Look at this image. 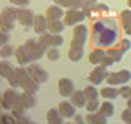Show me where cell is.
I'll use <instances>...</instances> for the list:
<instances>
[{
  "label": "cell",
  "mask_w": 131,
  "mask_h": 124,
  "mask_svg": "<svg viewBox=\"0 0 131 124\" xmlns=\"http://www.w3.org/2000/svg\"><path fill=\"white\" fill-rule=\"evenodd\" d=\"M18 97H20V93L16 91V88H7L4 93H2V108L4 110H7V111H11L13 110V106H15V102L18 100Z\"/></svg>",
  "instance_id": "obj_10"
},
{
  "label": "cell",
  "mask_w": 131,
  "mask_h": 124,
  "mask_svg": "<svg viewBox=\"0 0 131 124\" xmlns=\"http://www.w3.org/2000/svg\"><path fill=\"white\" fill-rule=\"evenodd\" d=\"M11 6H16V7H27L31 0H9Z\"/></svg>",
  "instance_id": "obj_39"
},
{
  "label": "cell",
  "mask_w": 131,
  "mask_h": 124,
  "mask_svg": "<svg viewBox=\"0 0 131 124\" xmlns=\"http://www.w3.org/2000/svg\"><path fill=\"white\" fill-rule=\"evenodd\" d=\"M0 122H4V124H15L16 122V117L13 113H7V115H4L2 119H0Z\"/></svg>",
  "instance_id": "obj_38"
},
{
  "label": "cell",
  "mask_w": 131,
  "mask_h": 124,
  "mask_svg": "<svg viewBox=\"0 0 131 124\" xmlns=\"http://www.w3.org/2000/svg\"><path fill=\"white\" fill-rule=\"evenodd\" d=\"M58 110H60V113L64 115V119H75L78 108H77L71 100H62V102L58 104Z\"/></svg>",
  "instance_id": "obj_13"
},
{
  "label": "cell",
  "mask_w": 131,
  "mask_h": 124,
  "mask_svg": "<svg viewBox=\"0 0 131 124\" xmlns=\"http://www.w3.org/2000/svg\"><path fill=\"white\" fill-rule=\"evenodd\" d=\"M38 42L44 48H60L64 44V38L60 37V33H51V31H46V33L38 35Z\"/></svg>",
  "instance_id": "obj_5"
},
{
  "label": "cell",
  "mask_w": 131,
  "mask_h": 124,
  "mask_svg": "<svg viewBox=\"0 0 131 124\" xmlns=\"http://www.w3.org/2000/svg\"><path fill=\"white\" fill-rule=\"evenodd\" d=\"M107 55L113 58V62H120L122 58H124V49L122 48H107Z\"/></svg>",
  "instance_id": "obj_30"
},
{
  "label": "cell",
  "mask_w": 131,
  "mask_h": 124,
  "mask_svg": "<svg viewBox=\"0 0 131 124\" xmlns=\"http://www.w3.org/2000/svg\"><path fill=\"white\" fill-rule=\"evenodd\" d=\"M84 95H86L88 100H100V91L96 89L95 84H89V86L84 88Z\"/></svg>",
  "instance_id": "obj_26"
},
{
  "label": "cell",
  "mask_w": 131,
  "mask_h": 124,
  "mask_svg": "<svg viewBox=\"0 0 131 124\" xmlns=\"http://www.w3.org/2000/svg\"><path fill=\"white\" fill-rule=\"evenodd\" d=\"M88 40H89V27L84 22L73 26V40H71V46H82V48H84Z\"/></svg>",
  "instance_id": "obj_4"
},
{
  "label": "cell",
  "mask_w": 131,
  "mask_h": 124,
  "mask_svg": "<svg viewBox=\"0 0 131 124\" xmlns=\"http://www.w3.org/2000/svg\"><path fill=\"white\" fill-rule=\"evenodd\" d=\"M84 120H86V119H84V117H82V115H78V113L75 115V122H77V124H82V122H84Z\"/></svg>",
  "instance_id": "obj_46"
},
{
  "label": "cell",
  "mask_w": 131,
  "mask_h": 124,
  "mask_svg": "<svg viewBox=\"0 0 131 124\" xmlns=\"http://www.w3.org/2000/svg\"><path fill=\"white\" fill-rule=\"evenodd\" d=\"M127 108H131V97L127 99Z\"/></svg>",
  "instance_id": "obj_48"
},
{
  "label": "cell",
  "mask_w": 131,
  "mask_h": 124,
  "mask_svg": "<svg viewBox=\"0 0 131 124\" xmlns=\"http://www.w3.org/2000/svg\"><path fill=\"white\" fill-rule=\"evenodd\" d=\"M98 108H100V100H88L86 102L88 111H98Z\"/></svg>",
  "instance_id": "obj_34"
},
{
  "label": "cell",
  "mask_w": 131,
  "mask_h": 124,
  "mask_svg": "<svg viewBox=\"0 0 131 124\" xmlns=\"http://www.w3.org/2000/svg\"><path fill=\"white\" fill-rule=\"evenodd\" d=\"M120 48H122L124 51H129V49H131V40H129V38H122V40H120Z\"/></svg>",
  "instance_id": "obj_43"
},
{
  "label": "cell",
  "mask_w": 131,
  "mask_h": 124,
  "mask_svg": "<svg viewBox=\"0 0 131 124\" xmlns=\"http://www.w3.org/2000/svg\"><path fill=\"white\" fill-rule=\"evenodd\" d=\"M47 17L46 15H35V22H33V31L37 35H42L47 31Z\"/></svg>",
  "instance_id": "obj_16"
},
{
  "label": "cell",
  "mask_w": 131,
  "mask_h": 124,
  "mask_svg": "<svg viewBox=\"0 0 131 124\" xmlns=\"http://www.w3.org/2000/svg\"><path fill=\"white\" fill-rule=\"evenodd\" d=\"M69 100L78 108V110H82V108H86V102H88V99H86V95H84V89H75L73 93H71V97H69Z\"/></svg>",
  "instance_id": "obj_19"
},
{
  "label": "cell",
  "mask_w": 131,
  "mask_h": 124,
  "mask_svg": "<svg viewBox=\"0 0 131 124\" xmlns=\"http://www.w3.org/2000/svg\"><path fill=\"white\" fill-rule=\"evenodd\" d=\"M68 57L71 62H80L84 58V48L82 46H71L69 51H68Z\"/></svg>",
  "instance_id": "obj_21"
},
{
  "label": "cell",
  "mask_w": 131,
  "mask_h": 124,
  "mask_svg": "<svg viewBox=\"0 0 131 124\" xmlns=\"http://www.w3.org/2000/svg\"><path fill=\"white\" fill-rule=\"evenodd\" d=\"M120 24H122V26L131 24V9H124V11L120 13Z\"/></svg>",
  "instance_id": "obj_33"
},
{
  "label": "cell",
  "mask_w": 131,
  "mask_h": 124,
  "mask_svg": "<svg viewBox=\"0 0 131 124\" xmlns=\"http://www.w3.org/2000/svg\"><path fill=\"white\" fill-rule=\"evenodd\" d=\"M16 20H18V24L24 26V27H33L35 13H33L29 7H18L16 9Z\"/></svg>",
  "instance_id": "obj_11"
},
{
  "label": "cell",
  "mask_w": 131,
  "mask_h": 124,
  "mask_svg": "<svg viewBox=\"0 0 131 124\" xmlns=\"http://www.w3.org/2000/svg\"><path fill=\"white\" fill-rule=\"evenodd\" d=\"M98 0H86V4H96Z\"/></svg>",
  "instance_id": "obj_47"
},
{
  "label": "cell",
  "mask_w": 131,
  "mask_h": 124,
  "mask_svg": "<svg viewBox=\"0 0 131 124\" xmlns=\"http://www.w3.org/2000/svg\"><path fill=\"white\" fill-rule=\"evenodd\" d=\"M131 80V71L129 69H120V71H113L107 75L106 82L111 84V86H122V84H127Z\"/></svg>",
  "instance_id": "obj_6"
},
{
  "label": "cell",
  "mask_w": 131,
  "mask_h": 124,
  "mask_svg": "<svg viewBox=\"0 0 131 124\" xmlns=\"http://www.w3.org/2000/svg\"><path fill=\"white\" fill-rule=\"evenodd\" d=\"M16 24H18V20H16V9L15 7H6L2 13H0V27L2 29H6V31L11 33Z\"/></svg>",
  "instance_id": "obj_3"
},
{
  "label": "cell",
  "mask_w": 131,
  "mask_h": 124,
  "mask_svg": "<svg viewBox=\"0 0 131 124\" xmlns=\"http://www.w3.org/2000/svg\"><path fill=\"white\" fill-rule=\"evenodd\" d=\"M64 29H66L64 20H49L47 22V31H51V33H60L62 35Z\"/></svg>",
  "instance_id": "obj_29"
},
{
  "label": "cell",
  "mask_w": 131,
  "mask_h": 124,
  "mask_svg": "<svg viewBox=\"0 0 131 124\" xmlns=\"http://www.w3.org/2000/svg\"><path fill=\"white\" fill-rule=\"evenodd\" d=\"M98 111H100L102 115H106V117H113V113H115V106H113L111 100L104 99V102H100V108H98Z\"/></svg>",
  "instance_id": "obj_28"
},
{
  "label": "cell",
  "mask_w": 131,
  "mask_h": 124,
  "mask_svg": "<svg viewBox=\"0 0 131 124\" xmlns=\"http://www.w3.org/2000/svg\"><path fill=\"white\" fill-rule=\"evenodd\" d=\"M106 55H107V49L106 48H93V51L89 53V62H91L93 66L102 64V60L106 58Z\"/></svg>",
  "instance_id": "obj_17"
},
{
  "label": "cell",
  "mask_w": 131,
  "mask_h": 124,
  "mask_svg": "<svg viewBox=\"0 0 131 124\" xmlns=\"http://www.w3.org/2000/svg\"><path fill=\"white\" fill-rule=\"evenodd\" d=\"M46 57H47L49 60H51V62H57V60L60 58V51H58V48H47Z\"/></svg>",
  "instance_id": "obj_32"
},
{
  "label": "cell",
  "mask_w": 131,
  "mask_h": 124,
  "mask_svg": "<svg viewBox=\"0 0 131 124\" xmlns=\"http://www.w3.org/2000/svg\"><path fill=\"white\" fill-rule=\"evenodd\" d=\"M86 120H88L89 124H106L107 117L102 115L100 111H89V115L86 117Z\"/></svg>",
  "instance_id": "obj_27"
},
{
  "label": "cell",
  "mask_w": 131,
  "mask_h": 124,
  "mask_svg": "<svg viewBox=\"0 0 131 124\" xmlns=\"http://www.w3.org/2000/svg\"><path fill=\"white\" fill-rule=\"evenodd\" d=\"M73 91H75V80H71V79H60L58 80V93L62 97H71Z\"/></svg>",
  "instance_id": "obj_14"
},
{
  "label": "cell",
  "mask_w": 131,
  "mask_h": 124,
  "mask_svg": "<svg viewBox=\"0 0 131 124\" xmlns=\"http://www.w3.org/2000/svg\"><path fill=\"white\" fill-rule=\"evenodd\" d=\"M26 110L27 108L22 104V100H20V97H18V100L15 102V106H13V110H11V113L16 117V120H22L24 117H26Z\"/></svg>",
  "instance_id": "obj_25"
},
{
  "label": "cell",
  "mask_w": 131,
  "mask_h": 124,
  "mask_svg": "<svg viewBox=\"0 0 131 124\" xmlns=\"http://www.w3.org/2000/svg\"><path fill=\"white\" fill-rule=\"evenodd\" d=\"M86 13L82 9H66V15H64V24L66 26H77V24H82L86 22Z\"/></svg>",
  "instance_id": "obj_7"
},
{
  "label": "cell",
  "mask_w": 131,
  "mask_h": 124,
  "mask_svg": "<svg viewBox=\"0 0 131 124\" xmlns=\"http://www.w3.org/2000/svg\"><path fill=\"white\" fill-rule=\"evenodd\" d=\"M27 71H29V75L35 79L37 82H40V84H46L47 80H49V73L38 64V62H31V64H27Z\"/></svg>",
  "instance_id": "obj_8"
},
{
  "label": "cell",
  "mask_w": 131,
  "mask_h": 124,
  "mask_svg": "<svg viewBox=\"0 0 131 124\" xmlns=\"http://www.w3.org/2000/svg\"><path fill=\"white\" fill-rule=\"evenodd\" d=\"M118 40V27H106L98 35L91 37V42L95 48H111V46Z\"/></svg>",
  "instance_id": "obj_1"
},
{
  "label": "cell",
  "mask_w": 131,
  "mask_h": 124,
  "mask_svg": "<svg viewBox=\"0 0 131 124\" xmlns=\"http://www.w3.org/2000/svg\"><path fill=\"white\" fill-rule=\"evenodd\" d=\"M47 2H55V0H47Z\"/></svg>",
  "instance_id": "obj_51"
},
{
  "label": "cell",
  "mask_w": 131,
  "mask_h": 124,
  "mask_svg": "<svg viewBox=\"0 0 131 124\" xmlns=\"http://www.w3.org/2000/svg\"><path fill=\"white\" fill-rule=\"evenodd\" d=\"M113 64H115V62H113V58H111L109 55H106V58L102 60V66H106V68H107V66H113Z\"/></svg>",
  "instance_id": "obj_44"
},
{
  "label": "cell",
  "mask_w": 131,
  "mask_h": 124,
  "mask_svg": "<svg viewBox=\"0 0 131 124\" xmlns=\"http://www.w3.org/2000/svg\"><path fill=\"white\" fill-rule=\"evenodd\" d=\"M107 75H109V71H107V68H106V66H102V64H96V66L93 68V71L89 73L88 80H89L91 84L98 86V84H102V82L107 79Z\"/></svg>",
  "instance_id": "obj_9"
},
{
  "label": "cell",
  "mask_w": 131,
  "mask_h": 124,
  "mask_svg": "<svg viewBox=\"0 0 131 124\" xmlns=\"http://www.w3.org/2000/svg\"><path fill=\"white\" fill-rule=\"evenodd\" d=\"M0 108H2V95H0Z\"/></svg>",
  "instance_id": "obj_50"
},
{
  "label": "cell",
  "mask_w": 131,
  "mask_h": 124,
  "mask_svg": "<svg viewBox=\"0 0 131 124\" xmlns=\"http://www.w3.org/2000/svg\"><path fill=\"white\" fill-rule=\"evenodd\" d=\"M95 7H96L98 15H109V6H107V4H100V2H96V4H95Z\"/></svg>",
  "instance_id": "obj_35"
},
{
  "label": "cell",
  "mask_w": 131,
  "mask_h": 124,
  "mask_svg": "<svg viewBox=\"0 0 131 124\" xmlns=\"http://www.w3.org/2000/svg\"><path fill=\"white\" fill-rule=\"evenodd\" d=\"M71 9H82V7H84L86 6V0H71Z\"/></svg>",
  "instance_id": "obj_42"
},
{
  "label": "cell",
  "mask_w": 131,
  "mask_h": 124,
  "mask_svg": "<svg viewBox=\"0 0 131 124\" xmlns=\"http://www.w3.org/2000/svg\"><path fill=\"white\" fill-rule=\"evenodd\" d=\"M20 100H22V104L27 108V110H31V108H35V106H37L35 93H29V91H24V93H20Z\"/></svg>",
  "instance_id": "obj_23"
},
{
  "label": "cell",
  "mask_w": 131,
  "mask_h": 124,
  "mask_svg": "<svg viewBox=\"0 0 131 124\" xmlns=\"http://www.w3.org/2000/svg\"><path fill=\"white\" fill-rule=\"evenodd\" d=\"M13 71H15V66L9 62V58H2V62H0V77L7 80Z\"/></svg>",
  "instance_id": "obj_22"
},
{
  "label": "cell",
  "mask_w": 131,
  "mask_h": 124,
  "mask_svg": "<svg viewBox=\"0 0 131 124\" xmlns=\"http://www.w3.org/2000/svg\"><path fill=\"white\" fill-rule=\"evenodd\" d=\"M15 57H16V62H18V66H27L33 62V57H31V49L27 48L26 44L18 46L15 51Z\"/></svg>",
  "instance_id": "obj_12"
},
{
  "label": "cell",
  "mask_w": 131,
  "mask_h": 124,
  "mask_svg": "<svg viewBox=\"0 0 131 124\" xmlns=\"http://www.w3.org/2000/svg\"><path fill=\"white\" fill-rule=\"evenodd\" d=\"M31 80H33V77L29 75L27 68H24V66L15 68V71L9 75V79H7L9 86H13V88H22V89H24Z\"/></svg>",
  "instance_id": "obj_2"
},
{
  "label": "cell",
  "mask_w": 131,
  "mask_h": 124,
  "mask_svg": "<svg viewBox=\"0 0 131 124\" xmlns=\"http://www.w3.org/2000/svg\"><path fill=\"white\" fill-rule=\"evenodd\" d=\"M64 15H66V9L60 7V6L55 4V2H53V6H49L47 11H46L47 20H62V18H64Z\"/></svg>",
  "instance_id": "obj_15"
},
{
  "label": "cell",
  "mask_w": 131,
  "mask_h": 124,
  "mask_svg": "<svg viewBox=\"0 0 131 124\" xmlns=\"http://www.w3.org/2000/svg\"><path fill=\"white\" fill-rule=\"evenodd\" d=\"M4 44H9V31L0 27V46H4Z\"/></svg>",
  "instance_id": "obj_36"
},
{
  "label": "cell",
  "mask_w": 131,
  "mask_h": 124,
  "mask_svg": "<svg viewBox=\"0 0 131 124\" xmlns=\"http://www.w3.org/2000/svg\"><path fill=\"white\" fill-rule=\"evenodd\" d=\"M46 119H47V124H62V122L66 120V119H64V115L60 113L58 108H51V110H47Z\"/></svg>",
  "instance_id": "obj_20"
},
{
  "label": "cell",
  "mask_w": 131,
  "mask_h": 124,
  "mask_svg": "<svg viewBox=\"0 0 131 124\" xmlns=\"http://www.w3.org/2000/svg\"><path fill=\"white\" fill-rule=\"evenodd\" d=\"M118 95L124 97V99H129V97H131V88L126 86V84H122V88L118 89Z\"/></svg>",
  "instance_id": "obj_37"
},
{
  "label": "cell",
  "mask_w": 131,
  "mask_h": 124,
  "mask_svg": "<svg viewBox=\"0 0 131 124\" xmlns=\"http://www.w3.org/2000/svg\"><path fill=\"white\" fill-rule=\"evenodd\" d=\"M122 120L126 124H131V108H127V110L122 111Z\"/></svg>",
  "instance_id": "obj_40"
},
{
  "label": "cell",
  "mask_w": 131,
  "mask_h": 124,
  "mask_svg": "<svg viewBox=\"0 0 131 124\" xmlns=\"http://www.w3.org/2000/svg\"><path fill=\"white\" fill-rule=\"evenodd\" d=\"M55 4H58L60 7H64V9H71L73 6H71V0H55Z\"/></svg>",
  "instance_id": "obj_41"
},
{
  "label": "cell",
  "mask_w": 131,
  "mask_h": 124,
  "mask_svg": "<svg viewBox=\"0 0 131 124\" xmlns=\"http://www.w3.org/2000/svg\"><path fill=\"white\" fill-rule=\"evenodd\" d=\"M100 97H104V99H107V100H113V99H117V97H120L118 95V89H117V86H106V88H102L100 89Z\"/></svg>",
  "instance_id": "obj_24"
},
{
  "label": "cell",
  "mask_w": 131,
  "mask_h": 124,
  "mask_svg": "<svg viewBox=\"0 0 131 124\" xmlns=\"http://www.w3.org/2000/svg\"><path fill=\"white\" fill-rule=\"evenodd\" d=\"M122 29H124V33H126L127 37H131V24H127V26H122Z\"/></svg>",
  "instance_id": "obj_45"
},
{
  "label": "cell",
  "mask_w": 131,
  "mask_h": 124,
  "mask_svg": "<svg viewBox=\"0 0 131 124\" xmlns=\"http://www.w3.org/2000/svg\"><path fill=\"white\" fill-rule=\"evenodd\" d=\"M27 48L31 49V57H33V62H38L40 58H44L46 57V51H47V48H44V46L37 40L33 46H27Z\"/></svg>",
  "instance_id": "obj_18"
},
{
  "label": "cell",
  "mask_w": 131,
  "mask_h": 124,
  "mask_svg": "<svg viewBox=\"0 0 131 124\" xmlns=\"http://www.w3.org/2000/svg\"><path fill=\"white\" fill-rule=\"evenodd\" d=\"M127 7H129V9H131V0H127Z\"/></svg>",
  "instance_id": "obj_49"
},
{
  "label": "cell",
  "mask_w": 131,
  "mask_h": 124,
  "mask_svg": "<svg viewBox=\"0 0 131 124\" xmlns=\"http://www.w3.org/2000/svg\"><path fill=\"white\" fill-rule=\"evenodd\" d=\"M16 48H13L11 44H4V46H0V57L2 58H11L15 55Z\"/></svg>",
  "instance_id": "obj_31"
}]
</instances>
